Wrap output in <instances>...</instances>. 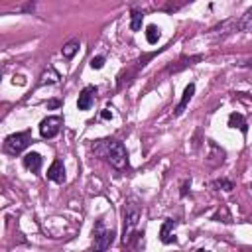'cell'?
Returning <instances> with one entry per match:
<instances>
[{
	"instance_id": "obj_1",
	"label": "cell",
	"mask_w": 252,
	"mask_h": 252,
	"mask_svg": "<svg viewBox=\"0 0 252 252\" xmlns=\"http://www.w3.org/2000/svg\"><path fill=\"white\" fill-rule=\"evenodd\" d=\"M140 217H142V203H140L134 195H130L126 199V203H124V233H122V242L124 244L128 242L130 234L138 227Z\"/></svg>"
},
{
	"instance_id": "obj_2",
	"label": "cell",
	"mask_w": 252,
	"mask_h": 252,
	"mask_svg": "<svg viewBox=\"0 0 252 252\" xmlns=\"http://www.w3.org/2000/svg\"><path fill=\"white\" fill-rule=\"evenodd\" d=\"M103 156L116 170H124L128 166V152H126V148H124V144L120 140L103 142Z\"/></svg>"
},
{
	"instance_id": "obj_3",
	"label": "cell",
	"mask_w": 252,
	"mask_h": 252,
	"mask_svg": "<svg viewBox=\"0 0 252 252\" xmlns=\"http://www.w3.org/2000/svg\"><path fill=\"white\" fill-rule=\"evenodd\" d=\"M32 142H34V140H32V134H30L28 130H26V132L10 134V136H6V140H4V152L12 154V156L22 154Z\"/></svg>"
},
{
	"instance_id": "obj_4",
	"label": "cell",
	"mask_w": 252,
	"mask_h": 252,
	"mask_svg": "<svg viewBox=\"0 0 252 252\" xmlns=\"http://www.w3.org/2000/svg\"><path fill=\"white\" fill-rule=\"evenodd\" d=\"M115 236H116V233L111 229H105L103 227V221H98L97 223V227L93 229V248L95 250H107V248H111V244L115 242Z\"/></svg>"
},
{
	"instance_id": "obj_5",
	"label": "cell",
	"mask_w": 252,
	"mask_h": 252,
	"mask_svg": "<svg viewBox=\"0 0 252 252\" xmlns=\"http://www.w3.org/2000/svg\"><path fill=\"white\" fill-rule=\"evenodd\" d=\"M61 126H63L61 116H47V118H43L39 122V136L45 138V140H52V138H56L59 134Z\"/></svg>"
},
{
	"instance_id": "obj_6",
	"label": "cell",
	"mask_w": 252,
	"mask_h": 252,
	"mask_svg": "<svg viewBox=\"0 0 252 252\" xmlns=\"http://www.w3.org/2000/svg\"><path fill=\"white\" fill-rule=\"evenodd\" d=\"M95 95H97V87L87 85V87L81 91L79 98H77V109H79V111H89V109L93 107V103H95Z\"/></svg>"
},
{
	"instance_id": "obj_7",
	"label": "cell",
	"mask_w": 252,
	"mask_h": 252,
	"mask_svg": "<svg viewBox=\"0 0 252 252\" xmlns=\"http://www.w3.org/2000/svg\"><path fill=\"white\" fill-rule=\"evenodd\" d=\"M47 179L54 183H63L65 181V166L61 160H56L47 170Z\"/></svg>"
},
{
	"instance_id": "obj_8",
	"label": "cell",
	"mask_w": 252,
	"mask_h": 252,
	"mask_svg": "<svg viewBox=\"0 0 252 252\" xmlns=\"http://www.w3.org/2000/svg\"><path fill=\"white\" fill-rule=\"evenodd\" d=\"M22 162H24L26 170H30L32 174H38V172L41 170V162H43V158H41L38 152H28V154L22 158Z\"/></svg>"
},
{
	"instance_id": "obj_9",
	"label": "cell",
	"mask_w": 252,
	"mask_h": 252,
	"mask_svg": "<svg viewBox=\"0 0 252 252\" xmlns=\"http://www.w3.org/2000/svg\"><path fill=\"white\" fill-rule=\"evenodd\" d=\"M234 26V32H252V8H248L238 20L231 22Z\"/></svg>"
},
{
	"instance_id": "obj_10",
	"label": "cell",
	"mask_w": 252,
	"mask_h": 252,
	"mask_svg": "<svg viewBox=\"0 0 252 252\" xmlns=\"http://www.w3.org/2000/svg\"><path fill=\"white\" fill-rule=\"evenodd\" d=\"M175 225H177V221H174V219H166V221H164V225H162V229H160V238H162L164 244L174 242V234H172V233H174Z\"/></svg>"
},
{
	"instance_id": "obj_11",
	"label": "cell",
	"mask_w": 252,
	"mask_h": 252,
	"mask_svg": "<svg viewBox=\"0 0 252 252\" xmlns=\"http://www.w3.org/2000/svg\"><path fill=\"white\" fill-rule=\"evenodd\" d=\"M193 95H195V85H193V83H189V85L185 87V91H183V97H181V100H179L177 109H175V116H179V115L185 111V107L189 105V100L193 98Z\"/></svg>"
},
{
	"instance_id": "obj_12",
	"label": "cell",
	"mask_w": 252,
	"mask_h": 252,
	"mask_svg": "<svg viewBox=\"0 0 252 252\" xmlns=\"http://www.w3.org/2000/svg\"><path fill=\"white\" fill-rule=\"evenodd\" d=\"M229 126H231V128H238L242 134H246V132H248L246 120H244V116H242L240 113H233V115L229 116Z\"/></svg>"
},
{
	"instance_id": "obj_13",
	"label": "cell",
	"mask_w": 252,
	"mask_h": 252,
	"mask_svg": "<svg viewBox=\"0 0 252 252\" xmlns=\"http://www.w3.org/2000/svg\"><path fill=\"white\" fill-rule=\"evenodd\" d=\"M130 16H132V20H130V30H132V32H140L142 20H144V12L138 10V8H132V10H130Z\"/></svg>"
},
{
	"instance_id": "obj_14",
	"label": "cell",
	"mask_w": 252,
	"mask_h": 252,
	"mask_svg": "<svg viewBox=\"0 0 252 252\" xmlns=\"http://www.w3.org/2000/svg\"><path fill=\"white\" fill-rule=\"evenodd\" d=\"M79 52V39H71V41H67L65 45H63V49H61V56L65 58V59H71L75 54Z\"/></svg>"
},
{
	"instance_id": "obj_15",
	"label": "cell",
	"mask_w": 252,
	"mask_h": 252,
	"mask_svg": "<svg viewBox=\"0 0 252 252\" xmlns=\"http://www.w3.org/2000/svg\"><path fill=\"white\" fill-rule=\"evenodd\" d=\"M61 77L59 73L54 69V67H47L43 73H41V79H39V85H45V83H58Z\"/></svg>"
},
{
	"instance_id": "obj_16",
	"label": "cell",
	"mask_w": 252,
	"mask_h": 252,
	"mask_svg": "<svg viewBox=\"0 0 252 252\" xmlns=\"http://www.w3.org/2000/svg\"><path fill=\"white\" fill-rule=\"evenodd\" d=\"M146 39H148V43H158V39H160V28L148 26L146 28Z\"/></svg>"
},
{
	"instance_id": "obj_17",
	"label": "cell",
	"mask_w": 252,
	"mask_h": 252,
	"mask_svg": "<svg viewBox=\"0 0 252 252\" xmlns=\"http://www.w3.org/2000/svg\"><path fill=\"white\" fill-rule=\"evenodd\" d=\"M213 187L215 189H223V191H233L234 183L231 179H217V181H213Z\"/></svg>"
},
{
	"instance_id": "obj_18",
	"label": "cell",
	"mask_w": 252,
	"mask_h": 252,
	"mask_svg": "<svg viewBox=\"0 0 252 252\" xmlns=\"http://www.w3.org/2000/svg\"><path fill=\"white\" fill-rule=\"evenodd\" d=\"M105 56H97V58H93L91 59V67L93 69H103V65H105Z\"/></svg>"
},
{
	"instance_id": "obj_19",
	"label": "cell",
	"mask_w": 252,
	"mask_h": 252,
	"mask_svg": "<svg viewBox=\"0 0 252 252\" xmlns=\"http://www.w3.org/2000/svg\"><path fill=\"white\" fill-rule=\"evenodd\" d=\"M61 107V100H58V98H54V100H49L47 103V109H59Z\"/></svg>"
},
{
	"instance_id": "obj_20",
	"label": "cell",
	"mask_w": 252,
	"mask_h": 252,
	"mask_svg": "<svg viewBox=\"0 0 252 252\" xmlns=\"http://www.w3.org/2000/svg\"><path fill=\"white\" fill-rule=\"evenodd\" d=\"M100 118H105V120H109V118H113V113H111L109 109H105L103 113H100Z\"/></svg>"
},
{
	"instance_id": "obj_21",
	"label": "cell",
	"mask_w": 252,
	"mask_h": 252,
	"mask_svg": "<svg viewBox=\"0 0 252 252\" xmlns=\"http://www.w3.org/2000/svg\"><path fill=\"white\" fill-rule=\"evenodd\" d=\"M187 187H189V181H183V185H181V197H185V193H187Z\"/></svg>"
},
{
	"instance_id": "obj_22",
	"label": "cell",
	"mask_w": 252,
	"mask_h": 252,
	"mask_svg": "<svg viewBox=\"0 0 252 252\" xmlns=\"http://www.w3.org/2000/svg\"><path fill=\"white\" fill-rule=\"evenodd\" d=\"M246 65H250V67H252V61H248V63H246Z\"/></svg>"
},
{
	"instance_id": "obj_23",
	"label": "cell",
	"mask_w": 252,
	"mask_h": 252,
	"mask_svg": "<svg viewBox=\"0 0 252 252\" xmlns=\"http://www.w3.org/2000/svg\"><path fill=\"white\" fill-rule=\"evenodd\" d=\"M250 187H252V185H250Z\"/></svg>"
}]
</instances>
